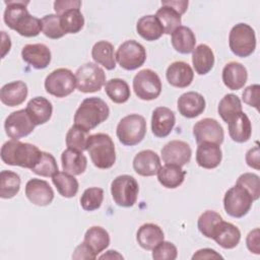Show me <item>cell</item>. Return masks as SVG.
<instances>
[{
	"label": "cell",
	"instance_id": "6da1fadb",
	"mask_svg": "<svg viewBox=\"0 0 260 260\" xmlns=\"http://www.w3.org/2000/svg\"><path fill=\"white\" fill-rule=\"evenodd\" d=\"M0 155L6 165L31 170L40 160L42 151L34 144L11 139L2 145Z\"/></svg>",
	"mask_w": 260,
	"mask_h": 260
},
{
	"label": "cell",
	"instance_id": "7a4b0ae2",
	"mask_svg": "<svg viewBox=\"0 0 260 260\" xmlns=\"http://www.w3.org/2000/svg\"><path fill=\"white\" fill-rule=\"evenodd\" d=\"M110 109L107 103L96 96L84 99L74 115V125L90 131L109 118Z\"/></svg>",
	"mask_w": 260,
	"mask_h": 260
},
{
	"label": "cell",
	"instance_id": "3957f363",
	"mask_svg": "<svg viewBox=\"0 0 260 260\" xmlns=\"http://www.w3.org/2000/svg\"><path fill=\"white\" fill-rule=\"evenodd\" d=\"M86 150L93 166L99 169H110L116 162L115 144L108 134L96 133L89 135Z\"/></svg>",
	"mask_w": 260,
	"mask_h": 260
},
{
	"label": "cell",
	"instance_id": "277c9868",
	"mask_svg": "<svg viewBox=\"0 0 260 260\" xmlns=\"http://www.w3.org/2000/svg\"><path fill=\"white\" fill-rule=\"evenodd\" d=\"M119 141L127 146L140 143L146 134V121L138 114H130L122 118L116 130Z\"/></svg>",
	"mask_w": 260,
	"mask_h": 260
},
{
	"label": "cell",
	"instance_id": "5b68a950",
	"mask_svg": "<svg viewBox=\"0 0 260 260\" xmlns=\"http://www.w3.org/2000/svg\"><path fill=\"white\" fill-rule=\"evenodd\" d=\"M229 45L231 51L238 57L245 58L256 49V36L254 29L247 23L234 25L229 35Z\"/></svg>",
	"mask_w": 260,
	"mask_h": 260
},
{
	"label": "cell",
	"instance_id": "8992f818",
	"mask_svg": "<svg viewBox=\"0 0 260 260\" xmlns=\"http://www.w3.org/2000/svg\"><path fill=\"white\" fill-rule=\"evenodd\" d=\"M138 193V183L136 179L130 175L118 176L111 183V194L113 200L119 206H133L137 201Z\"/></svg>",
	"mask_w": 260,
	"mask_h": 260
},
{
	"label": "cell",
	"instance_id": "52a82bcc",
	"mask_svg": "<svg viewBox=\"0 0 260 260\" xmlns=\"http://www.w3.org/2000/svg\"><path fill=\"white\" fill-rule=\"evenodd\" d=\"M76 87L84 93L99 91L106 82L105 71L95 63L81 65L75 72Z\"/></svg>",
	"mask_w": 260,
	"mask_h": 260
},
{
	"label": "cell",
	"instance_id": "ba28073f",
	"mask_svg": "<svg viewBox=\"0 0 260 260\" xmlns=\"http://www.w3.org/2000/svg\"><path fill=\"white\" fill-rule=\"evenodd\" d=\"M76 87V77L67 68H58L52 71L45 79V89L56 98H65L71 94Z\"/></svg>",
	"mask_w": 260,
	"mask_h": 260
},
{
	"label": "cell",
	"instance_id": "9c48e42d",
	"mask_svg": "<svg viewBox=\"0 0 260 260\" xmlns=\"http://www.w3.org/2000/svg\"><path fill=\"white\" fill-rule=\"evenodd\" d=\"M133 89L140 100H155L161 92L160 78L153 70L142 69L133 78Z\"/></svg>",
	"mask_w": 260,
	"mask_h": 260
},
{
	"label": "cell",
	"instance_id": "30bf717a",
	"mask_svg": "<svg viewBox=\"0 0 260 260\" xmlns=\"http://www.w3.org/2000/svg\"><path fill=\"white\" fill-rule=\"evenodd\" d=\"M253 201L254 200L249 192L236 184L225 192L223 197V207L230 216L241 218L250 211Z\"/></svg>",
	"mask_w": 260,
	"mask_h": 260
},
{
	"label": "cell",
	"instance_id": "8fae6325",
	"mask_svg": "<svg viewBox=\"0 0 260 260\" xmlns=\"http://www.w3.org/2000/svg\"><path fill=\"white\" fill-rule=\"evenodd\" d=\"M116 60L121 68L125 70H135L144 64L146 51L140 43L129 40L119 46L116 53Z\"/></svg>",
	"mask_w": 260,
	"mask_h": 260
},
{
	"label": "cell",
	"instance_id": "7c38bea8",
	"mask_svg": "<svg viewBox=\"0 0 260 260\" xmlns=\"http://www.w3.org/2000/svg\"><path fill=\"white\" fill-rule=\"evenodd\" d=\"M35 126L25 109L12 112L4 122L5 133L11 139L16 140L29 135L34 131Z\"/></svg>",
	"mask_w": 260,
	"mask_h": 260
},
{
	"label": "cell",
	"instance_id": "4fadbf2b",
	"mask_svg": "<svg viewBox=\"0 0 260 260\" xmlns=\"http://www.w3.org/2000/svg\"><path fill=\"white\" fill-rule=\"evenodd\" d=\"M193 135L196 142H211L220 145L223 142L224 132L221 125L211 118H204L193 126Z\"/></svg>",
	"mask_w": 260,
	"mask_h": 260
},
{
	"label": "cell",
	"instance_id": "5bb4252c",
	"mask_svg": "<svg viewBox=\"0 0 260 260\" xmlns=\"http://www.w3.org/2000/svg\"><path fill=\"white\" fill-rule=\"evenodd\" d=\"M160 153L164 162L183 167L190 161L192 150L187 142L172 140L161 148Z\"/></svg>",
	"mask_w": 260,
	"mask_h": 260
},
{
	"label": "cell",
	"instance_id": "9a60e30c",
	"mask_svg": "<svg viewBox=\"0 0 260 260\" xmlns=\"http://www.w3.org/2000/svg\"><path fill=\"white\" fill-rule=\"evenodd\" d=\"M25 196L35 205L47 206L54 199V191L47 181L34 178L25 185Z\"/></svg>",
	"mask_w": 260,
	"mask_h": 260
},
{
	"label": "cell",
	"instance_id": "2e32d148",
	"mask_svg": "<svg viewBox=\"0 0 260 260\" xmlns=\"http://www.w3.org/2000/svg\"><path fill=\"white\" fill-rule=\"evenodd\" d=\"M176 124L175 113L167 107H157L152 112L151 131L158 138L167 137Z\"/></svg>",
	"mask_w": 260,
	"mask_h": 260
},
{
	"label": "cell",
	"instance_id": "e0dca14e",
	"mask_svg": "<svg viewBox=\"0 0 260 260\" xmlns=\"http://www.w3.org/2000/svg\"><path fill=\"white\" fill-rule=\"evenodd\" d=\"M21 57L24 62L35 69H45L51 62V51L44 44H28L21 50Z\"/></svg>",
	"mask_w": 260,
	"mask_h": 260
},
{
	"label": "cell",
	"instance_id": "ac0fdd59",
	"mask_svg": "<svg viewBox=\"0 0 260 260\" xmlns=\"http://www.w3.org/2000/svg\"><path fill=\"white\" fill-rule=\"evenodd\" d=\"M205 100L202 94L196 91H188L180 95L177 107L179 113L185 118H195L205 110Z\"/></svg>",
	"mask_w": 260,
	"mask_h": 260
},
{
	"label": "cell",
	"instance_id": "d6986e66",
	"mask_svg": "<svg viewBox=\"0 0 260 260\" xmlns=\"http://www.w3.org/2000/svg\"><path fill=\"white\" fill-rule=\"evenodd\" d=\"M166 76L168 82L172 86L185 88L192 83L194 72L188 63L184 61H176L169 65Z\"/></svg>",
	"mask_w": 260,
	"mask_h": 260
},
{
	"label": "cell",
	"instance_id": "ffe728a7",
	"mask_svg": "<svg viewBox=\"0 0 260 260\" xmlns=\"http://www.w3.org/2000/svg\"><path fill=\"white\" fill-rule=\"evenodd\" d=\"M160 167L159 156L156 152L150 149L139 151L133 158L134 171L143 177H151L156 175Z\"/></svg>",
	"mask_w": 260,
	"mask_h": 260
},
{
	"label": "cell",
	"instance_id": "44dd1931",
	"mask_svg": "<svg viewBox=\"0 0 260 260\" xmlns=\"http://www.w3.org/2000/svg\"><path fill=\"white\" fill-rule=\"evenodd\" d=\"M222 152L218 144L211 142L199 143L196 149V162L203 169H214L219 166Z\"/></svg>",
	"mask_w": 260,
	"mask_h": 260
},
{
	"label": "cell",
	"instance_id": "7402d4cb",
	"mask_svg": "<svg viewBox=\"0 0 260 260\" xmlns=\"http://www.w3.org/2000/svg\"><path fill=\"white\" fill-rule=\"evenodd\" d=\"M248 72L246 67L239 62H229L222 69V81L224 85L232 89H241L247 82Z\"/></svg>",
	"mask_w": 260,
	"mask_h": 260
},
{
	"label": "cell",
	"instance_id": "603a6c76",
	"mask_svg": "<svg viewBox=\"0 0 260 260\" xmlns=\"http://www.w3.org/2000/svg\"><path fill=\"white\" fill-rule=\"evenodd\" d=\"M25 111L36 126L43 125L51 119L53 106L46 98L36 96L27 103Z\"/></svg>",
	"mask_w": 260,
	"mask_h": 260
},
{
	"label": "cell",
	"instance_id": "cb8c5ba5",
	"mask_svg": "<svg viewBox=\"0 0 260 260\" xmlns=\"http://www.w3.org/2000/svg\"><path fill=\"white\" fill-rule=\"evenodd\" d=\"M211 239L223 249H233L240 243L241 232L235 224L222 219L217 224Z\"/></svg>",
	"mask_w": 260,
	"mask_h": 260
},
{
	"label": "cell",
	"instance_id": "d4e9b609",
	"mask_svg": "<svg viewBox=\"0 0 260 260\" xmlns=\"http://www.w3.org/2000/svg\"><path fill=\"white\" fill-rule=\"evenodd\" d=\"M28 89L25 82L21 80L4 84L0 89V100L8 107H15L22 104L27 98Z\"/></svg>",
	"mask_w": 260,
	"mask_h": 260
},
{
	"label": "cell",
	"instance_id": "484cf974",
	"mask_svg": "<svg viewBox=\"0 0 260 260\" xmlns=\"http://www.w3.org/2000/svg\"><path fill=\"white\" fill-rule=\"evenodd\" d=\"M226 124L229 125V134L234 141L244 143L251 138L252 125L244 112L236 115Z\"/></svg>",
	"mask_w": 260,
	"mask_h": 260
},
{
	"label": "cell",
	"instance_id": "4316f807",
	"mask_svg": "<svg viewBox=\"0 0 260 260\" xmlns=\"http://www.w3.org/2000/svg\"><path fill=\"white\" fill-rule=\"evenodd\" d=\"M162 230L154 223L142 224L136 234V240L139 246L144 250H152L157 244L164 241Z\"/></svg>",
	"mask_w": 260,
	"mask_h": 260
},
{
	"label": "cell",
	"instance_id": "83f0119b",
	"mask_svg": "<svg viewBox=\"0 0 260 260\" xmlns=\"http://www.w3.org/2000/svg\"><path fill=\"white\" fill-rule=\"evenodd\" d=\"M192 64L199 75L207 74L214 65V54L205 44L198 45L192 52Z\"/></svg>",
	"mask_w": 260,
	"mask_h": 260
},
{
	"label": "cell",
	"instance_id": "f1b7e54d",
	"mask_svg": "<svg viewBox=\"0 0 260 260\" xmlns=\"http://www.w3.org/2000/svg\"><path fill=\"white\" fill-rule=\"evenodd\" d=\"M63 171L73 176H78L84 173L87 166L85 155L77 150L67 148L61 154Z\"/></svg>",
	"mask_w": 260,
	"mask_h": 260
},
{
	"label": "cell",
	"instance_id": "f546056e",
	"mask_svg": "<svg viewBox=\"0 0 260 260\" xmlns=\"http://www.w3.org/2000/svg\"><path fill=\"white\" fill-rule=\"evenodd\" d=\"M137 34L146 41L158 40L164 32V27L155 15H144L136 23Z\"/></svg>",
	"mask_w": 260,
	"mask_h": 260
},
{
	"label": "cell",
	"instance_id": "4dcf8cb0",
	"mask_svg": "<svg viewBox=\"0 0 260 260\" xmlns=\"http://www.w3.org/2000/svg\"><path fill=\"white\" fill-rule=\"evenodd\" d=\"M171 42L177 52L189 54L195 49L196 37L190 27L181 25L173 31Z\"/></svg>",
	"mask_w": 260,
	"mask_h": 260
},
{
	"label": "cell",
	"instance_id": "1f68e13d",
	"mask_svg": "<svg viewBox=\"0 0 260 260\" xmlns=\"http://www.w3.org/2000/svg\"><path fill=\"white\" fill-rule=\"evenodd\" d=\"M156 175L160 185L168 189H175L184 182L186 172L182 170V167L166 164L159 168Z\"/></svg>",
	"mask_w": 260,
	"mask_h": 260
},
{
	"label": "cell",
	"instance_id": "d6a6232c",
	"mask_svg": "<svg viewBox=\"0 0 260 260\" xmlns=\"http://www.w3.org/2000/svg\"><path fill=\"white\" fill-rule=\"evenodd\" d=\"M91 57L95 63L103 65L107 70H113L116 67L114 46L108 41L95 43L91 49Z\"/></svg>",
	"mask_w": 260,
	"mask_h": 260
},
{
	"label": "cell",
	"instance_id": "836d02e7",
	"mask_svg": "<svg viewBox=\"0 0 260 260\" xmlns=\"http://www.w3.org/2000/svg\"><path fill=\"white\" fill-rule=\"evenodd\" d=\"M83 242L98 255L110 245V236L104 228L94 225L85 232Z\"/></svg>",
	"mask_w": 260,
	"mask_h": 260
},
{
	"label": "cell",
	"instance_id": "e575fe53",
	"mask_svg": "<svg viewBox=\"0 0 260 260\" xmlns=\"http://www.w3.org/2000/svg\"><path fill=\"white\" fill-rule=\"evenodd\" d=\"M52 182L61 196L65 198L74 197L78 192V181L73 175L66 172H57L52 177Z\"/></svg>",
	"mask_w": 260,
	"mask_h": 260
},
{
	"label": "cell",
	"instance_id": "d590c367",
	"mask_svg": "<svg viewBox=\"0 0 260 260\" xmlns=\"http://www.w3.org/2000/svg\"><path fill=\"white\" fill-rule=\"evenodd\" d=\"M60 24L63 32L77 34L84 25V17L80 11V8H71L65 10L60 15Z\"/></svg>",
	"mask_w": 260,
	"mask_h": 260
},
{
	"label": "cell",
	"instance_id": "8d00e7d4",
	"mask_svg": "<svg viewBox=\"0 0 260 260\" xmlns=\"http://www.w3.org/2000/svg\"><path fill=\"white\" fill-rule=\"evenodd\" d=\"M6 8L4 11V22L5 24L10 27L11 29H14L17 21L24 16L25 14L29 13L26 5L29 3L27 0H9L4 1Z\"/></svg>",
	"mask_w": 260,
	"mask_h": 260
},
{
	"label": "cell",
	"instance_id": "74e56055",
	"mask_svg": "<svg viewBox=\"0 0 260 260\" xmlns=\"http://www.w3.org/2000/svg\"><path fill=\"white\" fill-rule=\"evenodd\" d=\"M105 91L110 100L116 104L126 103L130 95V87L128 83L121 78H112L105 84Z\"/></svg>",
	"mask_w": 260,
	"mask_h": 260
},
{
	"label": "cell",
	"instance_id": "f35d334b",
	"mask_svg": "<svg viewBox=\"0 0 260 260\" xmlns=\"http://www.w3.org/2000/svg\"><path fill=\"white\" fill-rule=\"evenodd\" d=\"M20 189L19 176L11 171L4 170L0 173V197L9 199L14 197Z\"/></svg>",
	"mask_w": 260,
	"mask_h": 260
},
{
	"label": "cell",
	"instance_id": "ab89813d",
	"mask_svg": "<svg viewBox=\"0 0 260 260\" xmlns=\"http://www.w3.org/2000/svg\"><path fill=\"white\" fill-rule=\"evenodd\" d=\"M217 112H218V115L221 117V119L225 123H228L236 115L243 112L241 100L239 99L238 95L234 93L225 94L218 104Z\"/></svg>",
	"mask_w": 260,
	"mask_h": 260
},
{
	"label": "cell",
	"instance_id": "60d3db41",
	"mask_svg": "<svg viewBox=\"0 0 260 260\" xmlns=\"http://www.w3.org/2000/svg\"><path fill=\"white\" fill-rule=\"evenodd\" d=\"M155 16L160 21L166 35L173 34L177 27L181 26V14L170 6L161 5V7L156 11Z\"/></svg>",
	"mask_w": 260,
	"mask_h": 260
},
{
	"label": "cell",
	"instance_id": "b9f144b4",
	"mask_svg": "<svg viewBox=\"0 0 260 260\" xmlns=\"http://www.w3.org/2000/svg\"><path fill=\"white\" fill-rule=\"evenodd\" d=\"M13 30L22 37H37L42 30V20L27 13L17 21Z\"/></svg>",
	"mask_w": 260,
	"mask_h": 260
},
{
	"label": "cell",
	"instance_id": "7bdbcfd3",
	"mask_svg": "<svg viewBox=\"0 0 260 260\" xmlns=\"http://www.w3.org/2000/svg\"><path fill=\"white\" fill-rule=\"evenodd\" d=\"M89 131H86L78 126L73 125L66 134V145L70 149H74L80 152L86 150L87 140L89 137Z\"/></svg>",
	"mask_w": 260,
	"mask_h": 260
},
{
	"label": "cell",
	"instance_id": "ee69618b",
	"mask_svg": "<svg viewBox=\"0 0 260 260\" xmlns=\"http://www.w3.org/2000/svg\"><path fill=\"white\" fill-rule=\"evenodd\" d=\"M221 220H222V217L219 213L213 210H206L199 216L197 221V226L200 233L204 237L211 239L217 224Z\"/></svg>",
	"mask_w": 260,
	"mask_h": 260
},
{
	"label": "cell",
	"instance_id": "f6af8a7d",
	"mask_svg": "<svg viewBox=\"0 0 260 260\" xmlns=\"http://www.w3.org/2000/svg\"><path fill=\"white\" fill-rule=\"evenodd\" d=\"M104 200V190L91 187L84 190L80 197V205L86 211H93L101 207Z\"/></svg>",
	"mask_w": 260,
	"mask_h": 260
},
{
	"label": "cell",
	"instance_id": "bcb514c9",
	"mask_svg": "<svg viewBox=\"0 0 260 260\" xmlns=\"http://www.w3.org/2000/svg\"><path fill=\"white\" fill-rule=\"evenodd\" d=\"M30 171L42 177H53L58 172V165L51 153L42 151L40 160Z\"/></svg>",
	"mask_w": 260,
	"mask_h": 260
},
{
	"label": "cell",
	"instance_id": "7dc6e473",
	"mask_svg": "<svg viewBox=\"0 0 260 260\" xmlns=\"http://www.w3.org/2000/svg\"><path fill=\"white\" fill-rule=\"evenodd\" d=\"M42 31L50 39L57 40L62 38L65 34L60 24V17L57 14L45 15L42 19Z\"/></svg>",
	"mask_w": 260,
	"mask_h": 260
},
{
	"label": "cell",
	"instance_id": "c3c4849f",
	"mask_svg": "<svg viewBox=\"0 0 260 260\" xmlns=\"http://www.w3.org/2000/svg\"><path fill=\"white\" fill-rule=\"evenodd\" d=\"M237 185L243 187L246 189L249 194L252 196L253 200H257L260 196V180L259 176L253 173H245L242 174L238 180H237Z\"/></svg>",
	"mask_w": 260,
	"mask_h": 260
},
{
	"label": "cell",
	"instance_id": "681fc988",
	"mask_svg": "<svg viewBox=\"0 0 260 260\" xmlns=\"http://www.w3.org/2000/svg\"><path fill=\"white\" fill-rule=\"evenodd\" d=\"M177 256V247L168 241H161L152 249V258L155 260H175Z\"/></svg>",
	"mask_w": 260,
	"mask_h": 260
},
{
	"label": "cell",
	"instance_id": "f907efd6",
	"mask_svg": "<svg viewBox=\"0 0 260 260\" xmlns=\"http://www.w3.org/2000/svg\"><path fill=\"white\" fill-rule=\"evenodd\" d=\"M259 95H260V85L259 84H252L247 86L243 93L242 99L245 104L254 107L256 110L259 109Z\"/></svg>",
	"mask_w": 260,
	"mask_h": 260
},
{
	"label": "cell",
	"instance_id": "816d5d0a",
	"mask_svg": "<svg viewBox=\"0 0 260 260\" xmlns=\"http://www.w3.org/2000/svg\"><path fill=\"white\" fill-rule=\"evenodd\" d=\"M96 254L89 248L88 245H86L84 242H82L81 244H79L73 254H72V258L73 259H95L96 258Z\"/></svg>",
	"mask_w": 260,
	"mask_h": 260
},
{
	"label": "cell",
	"instance_id": "f5cc1de1",
	"mask_svg": "<svg viewBox=\"0 0 260 260\" xmlns=\"http://www.w3.org/2000/svg\"><path fill=\"white\" fill-rule=\"evenodd\" d=\"M81 1L79 0H57L54 2V9L57 15H60L65 10L71 8H80Z\"/></svg>",
	"mask_w": 260,
	"mask_h": 260
},
{
	"label": "cell",
	"instance_id": "db71d44e",
	"mask_svg": "<svg viewBox=\"0 0 260 260\" xmlns=\"http://www.w3.org/2000/svg\"><path fill=\"white\" fill-rule=\"evenodd\" d=\"M246 245L250 252L254 254H260V247H259V229H255L251 231L246 239Z\"/></svg>",
	"mask_w": 260,
	"mask_h": 260
},
{
	"label": "cell",
	"instance_id": "11a10c76",
	"mask_svg": "<svg viewBox=\"0 0 260 260\" xmlns=\"http://www.w3.org/2000/svg\"><path fill=\"white\" fill-rule=\"evenodd\" d=\"M259 155H260V152H259L258 145L249 149L246 153L247 165L255 170H259Z\"/></svg>",
	"mask_w": 260,
	"mask_h": 260
},
{
	"label": "cell",
	"instance_id": "9f6ffc18",
	"mask_svg": "<svg viewBox=\"0 0 260 260\" xmlns=\"http://www.w3.org/2000/svg\"><path fill=\"white\" fill-rule=\"evenodd\" d=\"M222 258L220 254H218L215 250L209 249V248H204L196 251L194 255L192 256V259H219Z\"/></svg>",
	"mask_w": 260,
	"mask_h": 260
},
{
	"label": "cell",
	"instance_id": "6f0895ef",
	"mask_svg": "<svg viewBox=\"0 0 260 260\" xmlns=\"http://www.w3.org/2000/svg\"><path fill=\"white\" fill-rule=\"evenodd\" d=\"M188 1H185V0H182V1H161V5H166V6H170L172 7L173 9H175L176 11H178L181 15L184 14L187 10V7H188Z\"/></svg>",
	"mask_w": 260,
	"mask_h": 260
},
{
	"label": "cell",
	"instance_id": "680465c9",
	"mask_svg": "<svg viewBox=\"0 0 260 260\" xmlns=\"http://www.w3.org/2000/svg\"><path fill=\"white\" fill-rule=\"evenodd\" d=\"M100 259H123V256L121 254H119L117 251H114V250H109L107 251V253L101 255L99 257Z\"/></svg>",
	"mask_w": 260,
	"mask_h": 260
}]
</instances>
